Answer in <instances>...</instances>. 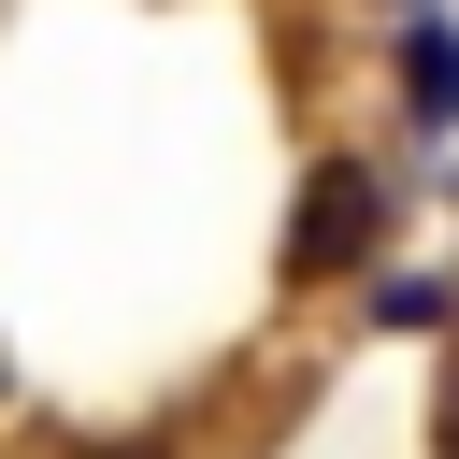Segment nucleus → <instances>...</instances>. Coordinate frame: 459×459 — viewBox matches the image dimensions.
Returning <instances> with one entry per match:
<instances>
[{
	"instance_id": "1",
	"label": "nucleus",
	"mask_w": 459,
	"mask_h": 459,
	"mask_svg": "<svg viewBox=\"0 0 459 459\" xmlns=\"http://www.w3.org/2000/svg\"><path fill=\"white\" fill-rule=\"evenodd\" d=\"M373 215H387V186H373L359 158H330V172L301 186V215H287V287H316V273H344V258L373 244Z\"/></svg>"
},
{
	"instance_id": "2",
	"label": "nucleus",
	"mask_w": 459,
	"mask_h": 459,
	"mask_svg": "<svg viewBox=\"0 0 459 459\" xmlns=\"http://www.w3.org/2000/svg\"><path fill=\"white\" fill-rule=\"evenodd\" d=\"M402 86L430 129H459V29H402Z\"/></svg>"
},
{
	"instance_id": "3",
	"label": "nucleus",
	"mask_w": 459,
	"mask_h": 459,
	"mask_svg": "<svg viewBox=\"0 0 459 459\" xmlns=\"http://www.w3.org/2000/svg\"><path fill=\"white\" fill-rule=\"evenodd\" d=\"M86 459H158V445H86Z\"/></svg>"
}]
</instances>
